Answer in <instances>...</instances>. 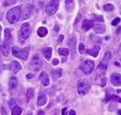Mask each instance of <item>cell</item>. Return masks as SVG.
<instances>
[{"instance_id":"1","label":"cell","mask_w":121,"mask_h":115,"mask_svg":"<svg viewBox=\"0 0 121 115\" xmlns=\"http://www.w3.org/2000/svg\"><path fill=\"white\" fill-rule=\"evenodd\" d=\"M21 15V8L19 6L14 7L10 9L7 13V19L9 23H17L19 19H20Z\"/></svg>"},{"instance_id":"2","label":"cell","mask_w":121,"mask_h":115,"mask_svg":"<svg viewBox=\"0 0 121 115\" xmlns=\"http://www.w3.org/2000/svg\"><path fill=\"white\" fill-rule=\"evenodd\" d=\"M90 89V83L86 79H81L78 81L77 92L80 95H85Z\"/></svg>"},{"instance_id":"3","label":"cell","mask_w":121,"mask_h":115,"mask_svg":"<svg viewBox=\"0 0 121 115\" xmlns=\"http://www.w3.org/2000/svg\"><path fill=\"white\" fill-rule=\"evenodd\" d=\"M12 53L16 57L20 58L22 60H27L29 56V48L19 49V48H12Z\"/></svg>"},{"instance_id":"4","label":"cell","mask_w":121,"mask_h":115,"mask_svg":"<svg viewBox=\"0 0 121 115\" xmlns=\"http://www.w3.org/2000/svg\"><path fill=\"white\" fill-rule=\"evenodd\" d=\"M59 7V0H51L50 2L48 3L46 6L45 11L48 16H53L56 14Z\"/></svg>"},{"instance_id":"5","label":"cell","mask_w":121,"mask_h":115,"mask_svg":"<svg viewBox=\"0 0 121 115\" xmlns=\"http://www.w3.org/2000/svg\"><path fill=\"white\" fill-rule=\"evenodd\" d=\"M111 56H112L111 52H110V51H107V52L105 54V55H104L103 59L101 60L100 63H99V65L98 70H100V71H102V73L106 71V68H107V66H108L109 60L111 59Z\"/></svg>"},{"instance_id":"6","label":"cell","mask_w":121,"mask_h":115,"mask_svg":"<svg viewBox=\"0 0 121 115\" xmlns=\"http://www.w3.org/2000/svg\"><path fill=\"white\" fill-rule=\"evenodd\" d=\"M80 68L85 74L89 75V74L93 72V68H94V63L92 61H86V62H83L81 63Z\"/></svg>"},{"instance_id":"7","label":"cell","mask_w":121,"mask_h":115,"mask_svg":"<svg viewBox=\"0 0 121 115\" xmlns=\"http://www.w3.org/2000/svg\"><path fill=\"white\" fill-rule=\"evenodd\" d=\"M42 66H43V62H42L41 59L37 55H35L30 62V68L35 71H38L42 68Z\"/></svg>"},{"instance_id":"8","label":"cell","mask_w":121,"mask_h":115,"mask_svg":"<svg viewBox=\"0 0 121 115\" xmlns=\"http://www.w3.org/2000/svg\"><path fill=\"white\" fill-rule=\"evenodd\" d=\"M30 32H31V29H30V23H23L21 27V35L23 40L27 39L30 36Z\"/></svg>"},{"instance_id":"9","label":"cell","mask_w":121,"mask_h":115,"mask_svg":"<svg viewBox=\"0 0 121 115\" xmlns=\"http://www.w3.org/2000/svg\"><path fill=\"white\" fill-rule=\"evenodd\" d=\"M111 81L114 86L121 87V75L118 73H113L111 75Z\"/></svg>"},{"instance_id":"10","label":"cell","mask_w":121,"mask_h":115,"mask_svg":"<svg viewBox=\"0 0 121 115\" xmlns=\"http://www.w3.org/2000/svg\"><path fill=\"white\" fill-rule=\"evenodd\" d=\"M39 78H40L41 82H42V84H43V86H45V87L46 86H48V84H49V78H48V74H47L45 71H43V72L41 73Z\"/></svg>"},{"instance_id":"11","label":"cell","mask_w":121,"mask_h":115,"mask_svg":"<svg viewBox=\"0 0 121 115\" xmlns=\"http://www.w3.org/2000/svg\"><path fill=\"white\" fill-rule=\"evenodd\" d=\"M99 50H100V46L99 45H95L93 49H88L86 51V54H88V55H92L93 57H96L97 55H98L99 52Z\"/></svg>"},{"instance_id":"12","label":"cell","mask_w":121,"mask_h":115,"mask_svg":"<svg viewBox=\"0 0 121 115\" xmlns=\"http://www.w3.org/2000/svg\"><path fill=\"white\" fill-rule=\"evenodd\" d=\"M10 69L12 71L13 73H17L19 70L21 69V65L20 63H18L17 62H16V61H14V62H12L10 64Z\"/></svg>"},{"instance_id":"13","label":"cell","mask_w":121,"mask_h":115,"mask_svg":"<svg viewBox=\"0 0 121 115\" xmlns=\"http://www.w3.org/2000/svg\"><path fill=\"white\" fill-rule=\"evenodd\" d=\"M0 51L3 53V55L4 56H8L10 54V46L6 43H2V45L0 46Z\"/></svg>"},{"instance_id":"14","label":"cell","mask_w":121,"mask_h":115,"mask_svg":"<svg viewBox=\"0 0 121 115\" xmlns=\"http://www.w3.org/2000/svg\"><path fill=\"white\" fill-rule=\"evenodd\" d=\"M93 30L96 33L98 34H101V33L105 32V30H106V26L104 24H100V23H97V24H93Z\"/></svg>"},{"instance_id":"15","label":"cell","mask_w":121,"mask_h":115,"mask_svg":"<svg viewBox=\"0 0 121 115\" xmlns=\"http://www.w3.org/2000/svg\"><path fill=\"white\" fill-rule=\"evenodd\" d=\"M43 54L44 55V57L47 59V61H49L51 58V55H52V48L50 47L44 48L43 49Z\"/></svg>"},{"instance_id":"16","label":"cell","mask_w":121,"mask_h":115,"mask_svg":"<svg viewBox=\"0 0 121 115\" xmlns=\"http://www.w3.org/2000/svg\"><path fill=\"white\" fill-rule=\"evenodd\" d=\"M68 46L70 47L72 53L74 54L75 51H76V37L75 36H73V37L71 38L70 40L68 41Z\"/></svg>"},{"instance_id":"17","label":"cell","mask_w":121,"mask_h":115,"mask_svg":"<svg viewBox=\"0 0 121 115\" xmlns=\"http://www.w3.org/2000/svg\"><path fill=\"white\" fill-rule=\"evenodd\" d=\"M93 26V22L90 20H86V19H85V20H83V22H82V29H83L85 31L89 30Z\"/></svg>"},{"instance_id":"18","label":"cell","mask_w":121,"mask_h":115,"mask_svg":"<svg viewBox=\"0 0 121 115\" xmlns=\"http://www.w3.org/2000/svg\"><path fill=\"white\" fill-rule=\"evenodd\" d=\"M47 102V96L44 93H40L37 99V104L38 106H43L45 105Z\"/></svg>"},{"instance_id":"19","label":"cell","mask_w":121,"mask_h":115,"mask_svg":"<svg viewBox=\"0 0 121 115\" xmlns=\"http://www.w3.org/2000/svg\"><path fill=\"white\" fill-rule=\"evenodd\" d=\"M37 34L41 37H44V36L47 35V34H48V30L44 27H40L37 30Z\"/></svg>"},{"instance_id":"20","label":"cell","mask_w":121,"mask_h":115,"mask_svg":"<svg viewBox=\"0 0 121 115\" xmlns=\"http://www.w3.org/2000/svg\"><path fill=\"white\" fill-rule=\"evenodd\" d=\"M17 87V80L15 77H11L10 80V89H16Z\"/></svg>"},{"instance_id":"21","label":"cell","mask_w":121,"mask_h":115,"mask_svg":"<svg viewBox=\"0 0 121 115\" xmlns=\"http://www.w3.org/2000/svg\"><path fill=\"white\" fill-rule=\"evenodd\" d=\"M30 16V10L28 6H25L23 11V19H27Z\"/></svg>"},{"instance_id":"22","label":"cell","mask_w":121,"mask_h":115,"mask_svg":"<svg viewBox=\"0 0 121 115\" xmlns=\"http://www.w3.org/2000/svg\"><path fill=\"white\" fill-rule=\"evenodd\" d=\"M22 108L19 106H14L11 110V114L12 115H19L22 113Z\"/></svg>"},{"instance_id":"23","label":"cell","mask_w":121,"mask_h":115,"mask_svg":"<svg viewBox=\"0 0 121 115\" xmlns=\"http://www.w3.org/2000/svg\"><path fill=\"white\" fill-rule=\"evenodd\" d=\"M4 35H5V38H6V40L9 41V42H10V41H11V34H10V29H5Z\"/></svg>"},{"instance_id":"24","label":"cell","mask_w":121,"mask_h":115,"mask_svg":"<svg viewBox=\"0 0 121 115\" xmlns=\"http://www.w3.org/2000/svg\"><path fill=\"white\" fill-rule=\"evenodd\" d=\"M58 53L60 54V55H68V53H69V51H68V49H63V48H60V49H58Z\"/></svg>"},{"instance_id":"25","label":"cell","mask_w":121,"mask_h":115,"mask_svg":"<svg viewBox=\"0 0 121 115\" xmlns=\"http://www.w3.org/2000/svg\"><path fill=\"white\" fill-rule=\"evenodd\" d=\"M33 94H34V91H33V89L30 88V89L27 91V93H26V98H27V100H30V98L33 96Z\"/></svg>"},{"instance_id":"26","label":"cell","mask_w":121,"mask_h":115,"mask_svg":"<svg viewBox=\"0 0 121 115\" xmlns=\"http://www.w3.org/2000/svg\"><path fill=\"white\" fill-rule=\"evenodd\" d=\"M104 10L106 11H111V10H113V5L111 4H107L104 6Z\"/></svg>"},{"instance_id":"27","label":"cell","mask_w":121,"mask_h":115,"mask_svg":"<svg viewBox=\"0 0 121 115\" xmlns=\"http://www.w3.org/2000/svg\"><path fill=\"white\" fill-rule=\"evenodd\" d=\"M93 20L97 21V22H101V23H103V22H104V19H103V18H102L101 16L93 15Z\"/></svg>"},{"instance_id":"28","label":"cell","mask_w":121,"mask_h":115,"mask_svg":"<svg viewBox=\"0 0 121 115\" xmlns=\"http://www.w3.org/2000/svg\"><path fill=\"white\" fill-rule=\"evenodd\" d=\"M79 52H80L81 55L84 54V52H85V46H84L83 43H80V45H79Z\"/></svg>"},{"instance_id":"29","label":"cell","mask_w":121,"mask_h":115,"mask_svg":"<svg viewBox=\"0 0 121 115\" xmlns=\"http://www.w3.org/2000/svg\"><path fill=\"white\" fill-rule=\"evenodd\" d=\"M119 22H120V18H116L113 21H112V25H113V26H116V25H118V23H119Z\"/></svg>"},{"instance_id":"30","label":"cell","mask_w":121,"mask_h":115,"mask_svg":"<svg viewBox=\"0 0 121 115\" xmlns=\"http://www.w3.org/2000/svg\"><path fill=\"white\" fill-rule=\"evenodd\" d=\"M112 100H116V101H118V102H120L121 103V98L118 97V96H116V95H112Z\"/></svg>"},{"instance_id":"31","label":"cell","mask_w":121,"mask_h":115,"mask_svg":"<svg viewBox=\"0 0 121 115\" xmlns=\"http://www.w3.org/2000/svg\"><path fill=\"white\" fill-rule=\"evenodd\" d=\"M52 63H53V65H55V66L58 65V64H59V60H58V59H54L53 62H52Z\"/></svg>"},{"instance_id":"32","label":"cell","mask_w":121,"mask_h":115,"mask_svg":"<svg viewBox=\"0 0 121 115\" xmlns=\"http://www.w3.org/2000/svg\"><path fill=\"white\" fill-rule=\"evenodd\" d=\"M106 84V78H103V79L101 80V86H102V87H104Z\"/></svg>"},{"instance_id":"33","label":"cell","mask_w":121,"mask_h":115,"mask_svg":"<svg viewBox=\"0 0 121 115\" xmlns=\"http://www.w3.org/2000/svg\"><path fill=\"white\" fill-rule=\"evenodd\" d=\"M66 2V4L68 5V4H73V0H65Z\"/></svg>"},{"instance_id":"34","label":"cell","mask_w":121,"mask_h":115,"mask_svg":"<svg viewBox=\"0 0 121 115\" xmlns=\"http://www.w3.org/2000/svg\"><path fill=\"white\" fill-rule=\"evenodd\" d=\"M63 39H64V35H60V36H59L58 42H59V43H61V42L63 41Z\"/></svg>"},{"instance_id":"35","label":"cell","mask_w":121,"mask_h":115,"mask_svg":"<svg viewBox=\"0 0 121 115\" xmlns=\"http://www.w3.org/2000/svg\"><path fill=\"white\" fill-rule=\"evenodd\" d=\"M34 76H35V75H34V74H30V75H27V78H28V79H30V78L34 77Z\"/></svg>"},{"instance_id":"36","label":"cell","mask_w":121,"mask_h":115,"mask_svg":"<svg viewBox=\"0 0 121 115\" xmlns=\"http://www.w3.org/2000/svg\"><path fill=\"white\" fill-rule=\"evenodd\" d=\"M69 114H73V115H74V114H75V112H74V111H73V110H72V111H70V112H69Z\"/></svg>"},{"instance_id":"37","label":"cell","mask_w":121,"mask_h":115,"mask_svg":"<svg viewBox=\"0 0 121 115\" xmlns=\"http://www.w3.org/2000/svg\"><path fill=\"white\" fill-rule=\"evenodd\" d=\"M120 30H121V28H120V27L118 28V29H117V34H119V33H120Z\"/></svg>"},{"instance_id":"38","label":"cell","mask_w":121,"mask_h":115,"mask_svg":"<svg viewBox=\"0 0 121 115\" xmlns=\"http://www.w3.org/2000/svg\"><path fill=\"white\" fill-rule=\"evenodd\" d=\"M66 110H67V108H63L62 112H61V113H62V114H65V113H66Z\"/></svg>"},{"instance_id":"39","label":"cell","mask_w":121,"mask_h":115,"mask_svg":"<svg viewBox=\"0 0 121 115\" xmlns=\"http://www.w3.org/2000/svg\"><path fill=\"white\" fill-rule=\"evenodd\" d=\"M58 30H59V28H58V26L56 25V28H55V30H56V31H58Z\"/></svg>"},{"instance_id":"40","label":"cell","mask_w":121,"mask_h":115,"mask_svg":"<svg viewBox=\"0 0 121 115\" xmlns=\"http://www.w3.org/2000/svg\"><path fill=\"white\" fill-rule=\"evenodd\" d=\"M1 30H2V27H1V25H0V35H1ZM0 40H1V38H0Z\"/></svg>"},{"instance_id":"41","label":"cell","mask_w":121,"mask_h":115,"mask_svg":"<svg viewBox=\"0 0 121 115\" xmlns=\"http://www.w3.org/2000/svg\"><path fill=\"white\" fill-rule=\"evenodd\" d=\"M41 113H42V114H43L44 113H43V112H38V114H41Z\"/></svg>"},{"instance_id":"42","label":"cell","mask_w":121,"mask_h":115,"mask_svg":"<svg viewBox=\"0 0 121 115\" xmlns=\"http://www.w3.org/2000/svg\"><path fill=\"white\" fill-rule=\"evenodd\" d=\"M118 113H119V114H121V110H119V111H118Z\"/></svg>"},{"instance_id":"43","label":"cell","mask_w":121,"mask_h":115,"mask_svg":"<svg viewBox=\"0 0 121 115\" xmlns=\"http://www.w3.org/2000/svg\"><path fill=\"white\" fill-rule=\"evenodd\" d=\"M0 72H1V66H0Z\"/></svg>"}]
</instances>
